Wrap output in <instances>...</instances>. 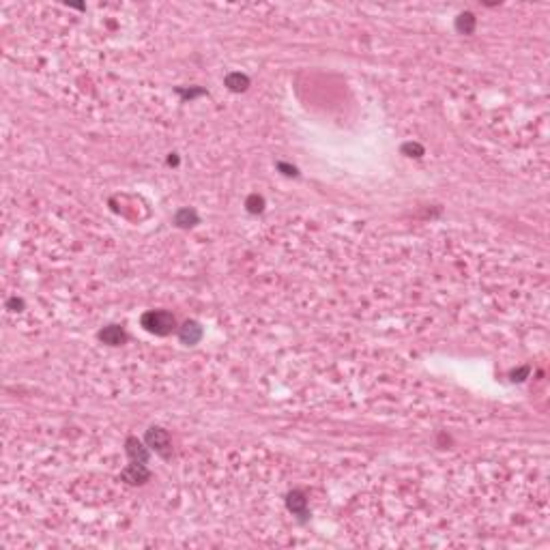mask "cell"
<instances>
[{
    "label": "cell",
    "instance_id": "cell-1",
    "mask_svg": "<svg viewBox=\"0 0 550 550\" xmlns=\"http://www.w3.org/2000/svg\"><path fill=\"white\" fill-rule=\"evenodd\" d=\"M142 325L146 327L151 333H157V335H166L172 331L174 327V316L163 310H155V312H146L142 316Z\"/></svg>",
    "mask_w": 550,
    "mask_h": 550
},
{
    "label": "cell",
    "instance_id": "cell-2",
    "mask_svg": "<svg viewBox=\"0 0 550 550\" xmlns=\"http://www.w3.org/2000/svg\"><path fill=\"white\" fill-rule=\"evenodd\" d=\"M146 441L151 443V447L157 449L159 454H166V449L170 447V441H168V434L161 430V428H153L151 432L146 434Z\"/></svg>",
    "mask_w": 550,
    "mask_h": 550
},
{
    "label": "cell",
    "instance_id": "cell-3",
    "mask_svg": "<svg viewBox=\"0 0 550 550\" xmlns=\"http://www.w3.org/2000/svg\"><path fill=\"white\" fill-rule=\"evenodd\" d=\"M99 338H101L105 344H112V346H118V344H123V342L127 340V335L125 331L120 329V327L116 325H112V327H105V329L99 333Z\"/></svg>",
    "mask_w": 550,
    "mask_h": 550
},
{
    "label": "cell",
    "instance_id": "cell-4",
    "mask_svg": "<svg viewBox=\"0 0 550 550\" xmlns=\"http://www.w3.org/2000/svg\"><path fill=\"white\" fill-rule=\"evenodd\" d=\"M200 335H202V329L198 327V323H194V320H187L183 327H181V340L185 342V344H196V342L200 340Z\"/></svg>",
    "mask_w": 550,
    "mask_h": 550
},
{
    "label": "cell",
    "instance_id": "cell-5",
    "mask_svg": "<svg viewBox=\"0 0 550 550\" xmlns=\"http://www.w3.org/2000/svg\"><path fill=\"white\" fill-rule=\"evenodd\" d=\"M226 86L232 90H245L247 88V77L241 73H230L226 77Z\"/></svg>",
    "mask_w": 550,
    "mask_h": 550
},
{
    "label": "cell",
    "instance_id": "cell-6",
    "mask_svg": "<svg viewBox=\"0 0 550 550\" xmlns=\"http://www.w3.org/2000/svg\"><path fill=\"white\" fill-rule=\"evenodd\" d=\"M196 221H198L196 213L189 211V209H183V211L176 213V224H178V226H194Z\"/></svg>",
    "mask_w": 550,
    "mask_h": 550
},
{
    "label": "cell",
    "instance_id": "cell-7",
    "mask_svg": "<svg viewBox=\"0 0 550 550\" xmlns=\"http://www.w3.org/2000/svg\"><path fill=\"white\" fill-rule=\"evenodd\" d=\"M127 445H129V447H127V452H129V454L133 456V458H140L142 462L146 460V452H144V447H142V445H140V443L135 441V439H129V443H127Z\"/></svg>",
    "mask_w": 550,
    "mask_h": 550
},
{
    "label": "cell",
    "instance_id": "cell-8",
    "mask_svg": "<svg viewBox=\"0 0 550 550\" xmlns=\"http://www.w3.org/2000/svg\"><path fill=\"white\" fill-rule=\"evenodd\" d=\"M475 26V17L471 13H462L458 17V30H464V32H471Z\"/></svg>",
    "mask_w": 550,
    "mask_h": 550
},
{
    "label": "cell",
    "instance_id": "cell-9",
    "mask_svg": "<svg viewBox=\"0 0 550 550\" xmlns=\"http://www.w3.org/2000/svg\"><path fill=\"white\" fill-rule=\"evenodd\" d=\"M288 505H290V510H292V512H303V507H305V499H303L301 495H299V492H292Z\"/></svg>",
    "mask_w": 550,
    "mask_h": 550
}]
</instances>
